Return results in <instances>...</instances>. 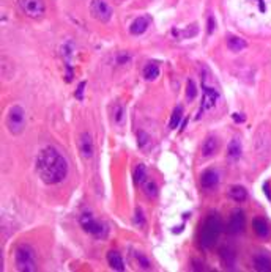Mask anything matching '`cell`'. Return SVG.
<instances>
[{
  "instance_id": "cell-30",
  "label": "cell",
  "mask_w": 271,
  "mask_h": 272,
  "mask_svg": "<svg viewBox=\"0 0 271 272\" xmlns=\"http://www.w3.org/2000/svg\"><path fill=\"white\" fill-rule=\"evenodd\" d=\"M207 32H208V35H212L215 32V18L213 16L208 18V28H207Z\"/></svg>"
},
{
  "instance_id": "cell-10",
  "label": "cell",
  "mask_w": 271,
  "mask_h": 272,
  "mask_svg": "<svg viewBox=\"0 0 271 272\" xmlns=\"http://www.w3.org/2000/svg\"><path fill=\"white\" fill-rule=\"evenodd\" d=\"M219 184V173L215 169H208L202 173L200 176V186L205 189V191H213L215 187Z\"/></svg>"
},
{
  "instance_id": "cell-25",
  "label": "cell",
  "mask_w": 271,
  "mask_h": 272,
  "mask_svg": "<svg viewBox=\"0 0 271 272\" xmlns=\"http://www.w3.org/2000/svg\"><path fill=\"white\" fill-rule=\"evenodd\" d=\"M133 222L136 226H139V228H142V226L145 225V216H144V211H142V208H136L134 211V217H133Z\"/></svg>"
},
{
  "instance_id": "cell-5",
  "label": "cell",
  "mask_w": 271,
  "mask_h": 272,
  "mask_svg": "<svg viewBox=\"0 0 271 272\" xmlns=\"http://www.w3.org/2000/svg\"><path fill=\"white\" fill-rule=\"evenodd\" d=\"M6 129L13 135H21L26 127V110L22 105L14 104L6 112Z\"/></svg>"
},
{
  "instance_id": "cell-11",
  "label": "cell",
  "mask_w": 271,
  "mask_h": 272,
  "mask_svg": "<svg viewBox=\"0 0 271 272\" xmlns=\"http://www.w3.org/2000/svg\"><path fill=\"white\" fill-rule=\"evenodd\" d=\"M244 213L242 209L235 211V213L232 214L230 217V222H229V231L232 233V235H238V233H242L244 230Z\"/></svg>"
},
{
  "instance_id": "cell-13",
  "label": "cell",
  "mask_w": 271,
  "mask_h": 272,
  "mask_svg": "<svg viewBox=\"0 0 271 272\" xmlns=\"http://www.w3.org/2000/svg\"><path fill=\"white\" fill-rule=\"evenodd\" d=\"M150 25V22L147 18L144 16H140V18H136L133 22H131V25H130V33L134 35V36H139V35H144L147 32V28Z\"/></svg>"
},
{
  "instance_id": "cell-14",
  "label": "cell",
  "mask_w": 271,
  "mask_h": 272,
  "mask_svg": "<svg viewBox=\"0 0 271 272\" xmlns=\"http://www.w3.org/2000/svg\"><path fill=\"white\" fill-rule=\"evenodd\" d=\"M242 153H243V147H242V142H240V139H232L229 147H227V157L229 161L235 162L238 161L240 157H242Z\"/></svg>"
},
{
  "instance_id": "cell-4",
  "label": "cell",
  "mask_w": 271,
  "mask_h": 272,
  "mask_svg": "<svg viewBox=\"0 0 271 272\" xmlns=\"http://www.w3.org/2000/svg\"><path fill=\"white\" fill-rule=\"evenodd\" d=\"M79 225L85 233H88L90 236H93L96 239H104L109 235V226L104 222L98 221L90 211H84L79 216Z\"/></svg>"
},
{
  "instance_id": "cell-16",
  "label": "cell",
  "mask_w": 271,
  "mask_h": 272,
  "mask_svg": "<svg viewBox=\"0 0 271 272\" xmlns=\"http://www.w3.org/2000/svg\"><path fill=\"white\" fill-rule=\"evenodd\" d=\"M252 264L255 271H260V272H270L271 271V258L267 255H255L254 260H252Z\"/></svg>"
},
{
  "instance_id": "cell-8",
  "label": "cell",
  "mask_w": 271,
  "mask_h": 272,
  "mask_svg": "<svg viewBox=\"0 0 271 272\" xmlns=\"http://www.w3.org/2000/svg\"><path fill=\"white\" fill-rule=\"evenodd\" d=\"M202 88H203V99H202V107H200V112H199L197 118H200L203 110L213 109L216 105V102H217V99H219V92H217L216 88H213L212 85L208 87L205 79H202Z\"/></svg>"
},
{
  "instance_id": "cell-3",
  "label": "cell",
  "mask_w": 271,
  "mask_h": 272,
  "mask_svg": "<svg viewBox=\"0 0 271 272\" xmlns=\"http://www.w3.org/2000/svg\"><path fill=\"white\" fill-rule=\"evenodd\" d=\"M222 231V222L217 216H210L207 217L205 223L202 226L200 231V246L203 248H210L216 244L217 238H219Z\"/></svg>"
},
{
  "instance_id": "cell-17",
  "label": "cell",
  "mask_w": 271,
  "mask_h": 272,
  "mask_svg": "<svg viewBox=\"0 0 271 272\" xmlns=\"http://www.w3.org/2000/svg\"><path fill=\"white\" fill-rule=\"evenodd\" d=\"M160 65H158L156 62H150L144 66V71H142V75H144L145 80H156L158 77H160Z\"/></svg>"
},
{
  "instance_id": "cell-18",
  "label": "cell",
  "mask_w": 271,
  "mask_h": 272,
  "mask_svg": "<svg viewBox=\"0 0 271 272\" xmlns=\"http://www.w3.org/2000/svg\"><path fill=\"white\" fill-rule=\"evenodd\" d=\"M217 140L216 137H208L205 142H203V145H202V156L203 157H210V156H213L216 151H217Z\"/></svg>"
},
{
  "instance_id": "cell-21",
  "label": "cell",
  "mask_w": 271,
  "mask_h": 272,
  "mask_svg": "<svg viewBox=\"0 0 271 272\" xmlns=\"http://www.w3.org/2000/svg\"><path fill=\"white\" fill-rule=\"evenodd\" d=\"M230 197L235 200V201H244L247 198V192H246V189L242 187V186H233L230 187Z\"/></svg>"
},
{
  "instance_id": "cell-31",
  "label": "cell",
  "mask_w": 271,
  "mask_h": 272,
  "mask_svg": "<svg viewBox=\"0 0 271 272\" xmlns=\"http://www.w3.org/2000/svg\"><path fill=\"white\" fill-rule=\"evenodd\" d=\"M233 122L242 123V122H244V118L242 117V113H233Z\"/></svg>"
},
{
  "instance_id": "cell-1",
  "label": "cell",
  "mask_w": 271,
  "mask_h": 272,
  "mask_svg": "<svg viewBox=\"0 0 271 272\" xmlns=\"http://www.w3.org/2000/svg\"><path fill=\"white\" fill-rule=\"evenodd\" d=\"M36 172L48 186L62 183L68 175V162L55 147H44L36 157Z\"/></svg>"
},
{
  "instance_id": "cell-32",
  "label": "cell",
  "mask_w": 271,
  "mask_h": 272,
  "mask_svg": "<svg viewBox=\"0 0 271 272\" xmlns=\"http://www.w3.org/2000/svg\"><path fill=\"white\" fill-rule=\"evenodd\" d=\"M84 87H85V84H81V85H79V88H78V95H76V96H78V99H82V95H81V93H82V90H84Z\"/></svg>"
},
{
  "instance_id": "cell-27",
  "label": "cell",
  "mask_w": 271,
  "mask_h": 272,
  "mask_svg": "<svg viewBox=\"0 0 271 272\" xmlns=\"http://www.w3.org/2000/svg\"><path fill=\"white\" fill-rule=\"evenodd\" d=\"M137 142H139V147L140 148H145L148 145V142H150L148 134L144 132V131H137Z\"/></svg>"
},
{
  "instance_id": "cell-22",
  "label": "cell",
  "mask_w": 271,
  "mask_h": 272,
  "mask_svg": "<svg viewBox=\"0 0 271 272\" xmlns=\"http://www.w3.org/2000/svg\"><path fill=\"white\" fill-rule=\"evenodd\" d=\"M182 117H183V107H182V105H177V107L174 109V112H172L169 129H175V127L180 124V122H182Z\"/></svg>"
},
{
  "instance_id": "cell-26",
  "label": "cell",
  "mask_w": 271,
  "mask_h": 272,
  "mask_svg": "<svg viewBox=\"0 0 271 272\" xmlns=\"http://www.w3.org/2000/svg\"><path fill=\"white\" fill-rule=\"evenodd\" d=\"M199 33V25L197 24H191L188 27V30H183V32H175V35H180V38H192Z\"/></svg>"
},
{
  "instance_id": "cell-2",
  "label": "cell",
  "mask_w": 271,
  "mask_h": 272,
  "mask_svg": "<svg viewBox=\"0 0 271 272\" xmlns=\"http://www.w3.org/2000/svg\"><path fill=\"white\" fill-rule=\"evenodd\" d=\"M14 266L21 272H35L38 269L35 248L28 244H19L14 252Z\"/></svg>"
},
{
  "instance_id": "cell-29",
  "label": "cell",
  "mask_w": 271,
  "mask_h": 272,
  "mask_svg": "<svg viewBox=\"0 0 271 272\" xmlns=\"http://www.w3.org/2000/svg\"><path fill=\"white\" fill-rule=\"evenodd\" d=\"M122 122H123V107H120L118 105L117 110H115V123L120 124Z\"/></svg>"
},
{
  "instance_id": "cell-6",
  "label": "cell",
  "mask_w": 271,
  "mask_h": 272,
  "mask_svg": "<svg viewBox=\"0 0 271 272\" xmlns=\"http://www.w3.org/2000/svg\"><path fill=\"white\" fill-rule=\"evenodd\" d=\"M18 8L30 19H41L46 13L43 0H18Z\"/></svg>"
},
{
  "instance_id": "cell-24",
  "label": "cell",
  "mask_w": 271,
  "mask_h": 272,
  "mask_svg": "<svg viewBox=\"0 0 271 272\" xmlns=\"http://www.w3.org/2000/svg\"><path fill=\"white\" fill-rule=\"evenodd\" d=\"M195 98H197V87H195V84L190 79L188 80V87H186V99L188 102H191Z\"/></svg>"
},
{
  "instance_id": "cell-23",
  "label": "cell",
  "mask_w": 271,
  "mask_h": 272,
  "mask_svg": "<svg viewBox=\"0 0 271 272\" xmlns=\"http://www.w3.org/2000/svg\"><path fill=\"white\" fill-rule=\"evenodd\" d=\"M145 178H147V169H145V165L144 164H139L137 167H136V170H134V178H133L134 184L139 186Z\"/></svg>"
},
{
  "instance_id": "cell-19",
  "label": "cell",
  "mask_w": 271,
  "mask_h": 272,
  "mask_svg": "<svg viewBox=\"0 0 271 272\" xmlns=\"http://www.w3.org/2000/svg\"><path fill=\"white\" fill-rule=\"evenodd\" d=\"M227 48L232 52H240V50H243V49L247 48V43L240 36H229L227 38Z\"/></svg>"
},
{
  "instance_id": "cell-28",
  "label": "cell",
  "mask_w": 271,
  "mask_h": 272,
  "mask_svg": "<svg viewBox=\"0 0 271 272\" xmlns=\"http://www.w3.org/2000/svg\"><path fill=\"white\" fill-rule=\"evenodd\" d=\"M136 256H137V260H139V263H140L142 268H144V269H148V268H150V263H148V260L145 258L144 255H142V253H136Z\"/></svg>"
},
{
  "instance_id": "cell-20",
  "label": "cell",
  "mask_w": 271,
  "mask_h": 272,
  "mask_svg": "<svg viewBox=\"0 0 271 272\" xmlns=\"http://www.w3.org/2000/svg\"><path fill=\"white\" fill-rule=\"evenodd\" d=\"M142 189H144V194L145 197L150 198V200H155L158 197V186L155 181L152 179H144V186H142Z\"/></svg>"
},
{
  "instance_id": "cell-12",
  "label": "cell",
  "mask_w": 271,
  "mask_h": 272,
  "mask_svg": "<svg viewBox=\"0 0 271 272\" xmlns=\"http://www.w3.org/2000/svg\"><path fill=\"white\" fill-rule=\"evenodd\" d=\"M252 228H254V233L260 239H267L270 236V233H271V228H270L268 222L265 221V219H262V217H255L254 219V221H252Z\"/></svg>"
},
{
  "instance_id": "cell-15",
  "label": "cell",
  "mask_w": 271,
  "mask_h": 272,
  "mask_svg": "<svg viewBox=\"0 0 271 272\" xmlns=\"http://www.w3.org/2000/svg\"><path fill=\"white\" fill-rule=\"evenodd\" d=\"M108 263H109V266L114 271H125L123 256H122V253H118L117 250L108 252Z\"/></svg>"
},
{
  "instance_id": "cell-7",
  "label": "cell",
  "mask_w": 271,
  "mask_h": 272,
  "mask_svg": "<svg viewBox=\"0 0 271 272\" xmlns=\"http://www.w3.org/2000/svg\"><path fill=\"white\" fill-rule=\"evenodd\" d=\"M90 14H92L95 19L103 22V24H108L112 19L114 10H112V6L106 2V0H92V2H90Z\"/></svg>"
},
{
  "instance_id": "cell-9",
  "label": "cell",
  "mask_w": 271,
  "mask_h": 272,
  "mask_svg": "<svg viewBox=\"0 0 271 272\" xmlns=\"http://www.w3.org/2000/svg\"><path fill=\"white\" fill-rule=\"evenodd\" d=\"M78 143H79V153H81V156L84 157V159H90V157H92V156H93V153H95V147H93V137H92V134H90L88 131L82 132Z\"/></svg>"
}]
</instances>
